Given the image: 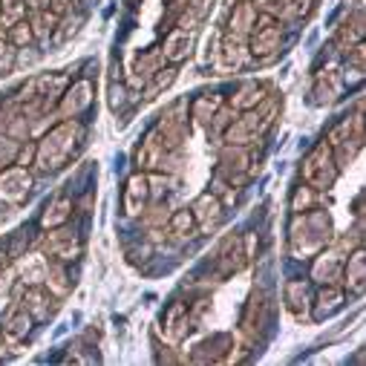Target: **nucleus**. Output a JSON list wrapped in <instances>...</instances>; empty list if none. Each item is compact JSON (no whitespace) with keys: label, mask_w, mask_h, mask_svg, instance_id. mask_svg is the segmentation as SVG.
<instances>
[{"label":"nucleus","mask_w":366,"mask_h":366,"mask_svg":"<svg viewBox=\"0 0 366 366\" xmlns=\"http://www.w3.org/2000/svg\"><path fill=\"white\" fill-rule=\"evenodd\" d=\"M352 277H355V280H352V288L360 291V288H363V251H358L355 260H352Z\"/></svg>","instance_id":"obj_1"},{"label":"nucleus","mask_w":366,"mask_h":366,"mask_svg":"<svg viewBox=\"0 0 366 366\" xmlns=\"http://www.w3.org/2000/svg\"><path fill=\"white\" fill-rule=\"evenodd\" d=\"M12 29H15V32H12V41H15L18 47L29 44V38H32V32H29V26H26V23H15Z\"/></svg>","instance_id":"obj_2"},{"label":"nucleus","mask_w":366,"mask_h":366,"mask_svg":"<svg viewBox=\"0 0 366 366\" xmlns=\"http://www.w3.org/2000/svg\"><path fill=\"white\" fill-rule=\"evenodd\" d=\"M173 225H176V228H191V216H188V213H179V216L173 219Z\"/></svg>","instance_id":"obj_3"},{"label":"nucleus","mask_w":366,"mask_h":366,"mask_svg":"<svg viewBox=\"0 0 366 366\" xmlns=\"http://www.w3.org/2000/svg\"><path fill=\"white\" fill-rule=\"evenodd\" d=\"M23 323H29V317H26V320H23V317H18V320L12 323V332H15V335H20V332H23Z\"/></svg>","instance_id":"obj_4"}]
</instances>
